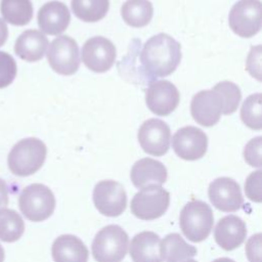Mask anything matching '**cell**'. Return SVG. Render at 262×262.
I'll return each instance as SVG.
<instances>
[{"instance_id": "obj_1", "label": "cell", "mask_w": 262, "mask_h": 262, "mask_svg": "<svg viewBox=\"0 0 262 262\" xmlns=\"http://www.w3.org/2000/svg\"><path fill=\"white\" fill-rule=\"evenodd\" d=\"M139 59L141 79L150 83L176 70L181 60V46L170 35L160 33L144 43Z\"/></svg>"}, {"instance_id": "obj_2", "label": "cell", "mask_w": 262, "mask_h": 262, "mask_svg": "<svg viewBox=\"0 0 262 262\" xmlns=\"http://www.w3.org/2000/svg\"><path fill=\"white\" fill-rule=\"evenodd\" d=\"M46 155L47 148L42 140L36 137L24 138L15 143L9 151L8 168L16 176L33 175L43 166Z\"/></svg>"}, {"instance_id": "obj_3", "label": "cell", "mask_w": 262, "mask_h": 262, "mask_svg": "<svg viewBox=\"0 0 262 262\" xmlns=\"http://www.w3.org/2000/svg\"><path fill=\"white\" fill-rule=\"evenodd\" d=\"M214 224V215L208 204L202 201H190L181 210L179 225L182 233L189 241L200 243L206 239Z\"/></svg>"}, {"instance_id": "obj_4", "label": "cell", "mask_w": 262, "mask_h": 262, "mask_svg": "<svg viewBox=\"0 0 262 262\" xmlns=\"http://www.w3.org/2000/svg\"><path fill=\"white\" fill-rule=\"evenodd\" d=\"M129 237L119 225L101 228L92 242V255L97 262H121L128 251Z\"/></svg>"}, {"instance_id": "obj_5", "label": "cell", "mask_w": 262, "mask_h": 262, "mask_svg": "<svg viewBox=\"0 0 262 262\" xmlns=\"http://www.w3.org/2000/svg\"><path fill=\"white\" fill-rule=\"evenodd\" d=\"M18 208L33 222L48 219L55 209V198L49 187L41 183L26 186L18 196Z\"/></svg>"}, {"instance_id": "obj_6", "label": "cell", "mask_w": 262, "mask_h": 262, "mask_svg": "<svg viewBox=\"0 0 262 262\" xmlns=\"http://www.w3.org/2000/svg\"><path fill=\"white\" fill-rule=\"evenodd\" d=\"M170 204V193L161 186L141 188L130 205L132 214L141 220H155L163 216Z\"/></svg>"}, {"instance_id": "obj_7", "label": "cell", "mask_w": 262, "mask_h": 262, "mask_svg": "<svg viewBox=\"0 0 262 262\" xmlns=\"http://www.w3.org/2000/svg\"><path fill=\"white\" fill-rule=\"evenodd\" d=\"M47 60L57 74L64 76L75 74L80 67V53L76 40L67 35L55 38L49 45Z\"/></svg>"}, {"instance_id": "obj_8", "label": "cell", "mask_w": 262, "mask_h": 262, "mask_svg": "<svg viewBox=\"0 0 262 262\" xmlns=\"http://www.w3.org/2000/svg\"><path fill=\"white\" fill-rule=\"evenodd\" d=\"M228 24L239 37L250 38L256 35L261 29V1H237L230 9Z\"/></svg>"}, {"instance_id": "obj_9", "label": "cell", "mask_w": 262, "mask_h": 262, "mask_svg": "<svg viewBox=\"0 0 262 262\" xmlns=\"http://www.w3.org/2000/svg\"><path fill=\"white\" fill-rule=\"evenodd\" d=\"M95 208L104 216H120L126 209L127 194L124 186L115 180H101L93 189Z\"/></svg>"}, {"instance_id": "obj_10", "label": "cell", "mask_w": 262, "mask_h": 262, "mask_svg": "<svg viewBox=\"0 0 262 262\" xmlns=\"http://www.w3.org/2000/svg\"><path fill=\"white\" fill-rule=\"evenodd\" d=\"M117 50L108 39L95 36L88 39L82 47V61L95 73H104L115 63Z\"/></svg>"}, {"instance_id": "obj_11", "label": "cell", "mask_w": 262, "mask_h": 262, "mask_svg": "<svg viewBox=\"0 0 262 262\" xmlns=\"http://www.w3.org/2000/svg\"><path fill=\"white\" fill-rule=\"evenodd\" d=\"M137 138L146 154L156 157L164 156L170 147V127L162 120L148 119L139 127Z\"/></svg>"}, {"instance_id": "obj_12", "label": "cell", "mask_w": 262, "mask_h": 262, "mask_svg": "<svg viewBox=\"0 0 262 262\" xmlns=\"http://www.w3.org/2000/svg\"><path fill=\"white\" fill-rule=\"evenodd\" d=\"M175 154L186 161H196L203 158L208 148V137L203 130L186 126L178 129L172 138Z\"/></svg>"}, {"instance_id": "obj_13", "label": "cell", "mask_w": 262, "mask_h": 262, "mask_svg": "<svg viewBox=\"0 0 262 262\" xmlns=\"http://www.w3.org/2000/svg\"><path fill=\"white\" fill-rule=\"evenodd\" d=\"M224 105L221 96L215 90H202L193 95L190 103V113L193 120L204 126L216 125L223 114Z\"/></svg>"}, {"instance_id": "obj_14", "label": "cell", "mask_w": 262, "mask_h": 262, "mask_svg": "<svg viewBox=\"0 0 262 262\" xmlns=\"http://www.w3.org/2000/svg\"><path fill=\"white\" fill-rule=\"evenodd\" d=\"M208 195L213 206L222 212H235L244 204L238 183L229 177H219L213 180L209 185Z\"/></svg>"}, {"instance_id": "obj_15", "label": "cell", "mask_w": 262, "mask_h": 262, "mask_svg": "<svg viewBox=\"0 0 262 262\" xmlns=\"http://www.w3.org/2000/svg\"><path fill=\"white\" fill-rule=\"evenodd\" d=\"M180 95L174 84L167 80L152 82L146 90L145 102L158 116H168L178 106Z\"/></svg>"}, {"instance_id": "obj_16", "label": "cell", "mask_w": 262, "mask_h": 262, "mask_svg": "<svg viewBox=\"0 0 262 262\" xmlns=\"http://www.w3.org/2000/svg\"><path fill=\"white\" fill-rule=\"evenodd\" d=\"M38 26L48 35H58L67 30L71 20L68 6L60 1H49L38 11Z\"/></svg>"}, {"instance_id": "obj_17", "label": "cell", "mask_w": 262, "mask_h": 262, "mask_svg": "<svg viewBox=\"0 0 262 262\" xmlns=\"http://www.w3.org/2000/svg\"><path fill=\"white\" fill-rule=\"evenodd\" d=\"M246 236V223L235 215H228L221 218L214 230L216 243L225 251L238 248L245 242Z\"/></svg>"}, {"instance_id": "obj_18", "label": "cell", "mask_w": 262, "mask_h": 262, "mask_svg": "<svg viewBox=\"0 0 262 262\" xmlns=\"http://www.w3.org/2000/svg\"><path fill=\"white\" fill-rule=\"evenodd\" d=\"M167 175L164 164L150 158H143L135 162L130 172L133 185L140 189L154 185L161 186L166 182Z\"/></svg>"}, {"instance_id": "obj_19", "label": "cell", "mask_w": 262, "mask_h": 262, "mask_svg": "<svg viewBox=\"0 0 262 262\" xmlns=\"http://www.w3.org/2000/svg\"><path fill=\"white\" fill-rule=\"evenodd\" d=\"M49 45L47 37L38 30L31 29L23 32L16 39L14 44L15 54L30 62L40 60Z\"/></svg>"}, {"instance_id": "obj_20", "label": "cell", "mask_w": 262, "mask_h": 262, "mask_svg": "<svg viewBox=\"0 0 262 262\" xmlns=\"http://www.w3.org/2000/svg\"><path fill=\"white\" fill-rule=\"evenodd\" d=\"M54 262H87L89 252L84 243L73 234L56 237L51 247Z\"/></svg>"}, {"instance_id": "obj_21", "label": "cell", "mask_w": 262, "mask_h": 262, "mask_svg": "<svg viewBox=\"0 0 262 262\" xmlns=\"http://www.w3.org/2000/svg\"><path fill=\"white\" fill-rule=\"evenodd\" d=\"M160 236L152 231L137 233L131 241L129 253L133 262H163L160 254Z\"/></svg>"}, {"instance_id": "obj_22", "label": "cell", "mask_w": 262, "mask_h": 262, "mask_svg": "<svg viewBox=\"0 0 262 262\" xmlns=\"http://www.w3.org/2000/svg\"><path fill=\"white\" fill-rule=\"evenodd\" d=\"M160 254L165 262H183L196 255V249L188 245L180 234L170 233L160 243Z\"/></svg>"}, {"instance_id": "obj_23", "label": "cell", "mask_w": 262, "mask_h": 262, "mask_svg": "<svg viewBox=\"0 0 262 262\" xmlns=\"http://www.w3.org/2000/svg\"><path fill=\"white\" fill-rule=\"evenodd\" d=\"M154 7L149 0H127L121 7L123 20L133 27L142 28L152 18Z\"/></svg>"}, {"instance_id": "obj_24", "label": "cell", "mask_w": 262, "mask_h": 262, "mask_svg": "<svg viewBox=\"0 0 262 262\" xmlns=\"http://www.w3.org/2000/svg\"><path fill=\"white\" fill-rule=\"evenodd\" d=\"M0 11L4 21L25 26L33 17V4L31 0H1Z\"/></svg>"}, {"instance_id": "obj_25", "label": "cell", "mask_w": 262, "mask_h": 262, "mask_svg": "<svg viewBox=\"0 0 262 262\" xmlns=\"http://www.w3.org/2000/svg\"><path fill=\"white\" fill-rule=\"evenodd\" d=\"M74 14L86 23H95L102 19L110 8V0H72Z\"/></svg>"}, {"instance_id": "obj_26", "label": "cell", "mask_w": 262, "mask_h": 262, "mask_svg": "<svg viewBox=\"0 0 262 262\" xmlns=\"http://www.w3.org/2000/svg\"><path fill=\"white\" fill-rule=\"evenodd\" d=\"M24 231L25 222L16 211L6 208L0 211V239L2 242H16Z\"/></svg>"}, {"instance_id": "obj_27", "label": "cell", "mask_w": 262, "mask_h": 262, "mask_svg": "<svg viewBox=\"0 0 262 262\" xmlns=\"http://www.w3.org/2000/svg\"><path fill=\"white\" fill-rule=\"evenodd\" d=\"M241 119L247 127L253 130L261 129L262 127L261 93L252 94L248 98H246L241 108Z\"/></svg>"}, {"instance_id": "obj_28", "label": "cell", "mask_w": 262, "mask_h": 262, "mask_svg": "<svg viewBox=\"0 0 262 262\" xmlns=\"http://www.w3.org/2000/svg\"><path fill=\"white\" fill-rule=\"evenodd\" d=\"M212 89L218 92L222 98L224 105L223 115H231L237 110L242 99V93L234 83L222 81L217 83Z\"/></svg>"}, {"instance_id": "obj_29", "label": "cell", "mask_w": 262, "mask_h": 262, "mask_svg": "<svg viewBox=\"0 0 262 262\" xmlns=\"http://www.w3.org/2000/svg\"><path fill=\"white\" fill-rule=\"evenodd\" d=\"M16 62L7 52L0 51V88L9 86L16 76Z\"/></svg>"}, {"instance_id": "obj_30", "label": "cell", "mask_w": 262, "mask_h": 262, "mask_svg": "<svg viewBox=\"0 0 262 262\" xmlns=\"http://www.w3.org/2000/svg\"><path fill=\"white\" fill-rule=\"evenodd\" d=\"M261 176V170H257L248 176L245 183V192L247 196L256 203H261L262 201Z\"/></svg>"}, {"instance_id": "obj_31", "label": "cell", "mask_w": 262, "mask_h": 262, "mask_svg": "<svg viewBox=\"0 0 262 262\" xmlns=\"http://www.w3.org/2000/svg\"><path fill=\"white\" fill-rule=\"evenodd\" d=\"M245 161L252 167H261V137L251 139L244 148Z\"/></svg>"}, {"instance_id": "obj_32", "label": "cell", "mask_w": 262, "mask_h": 262, "mask_svg": "<svg viewBox=\"0 0 262 262\" xmlns=\"http://www.w3.org/2000/svg\"><path fill=\"white\" fill-rule=\"evenodd\" d=\"M247 71L257 80H261V46L251 48L247 59Z\"/></svg>"}, {"instance_id": "obj_33", "label": "cell", "mask_w": 262, "mask_h": 262, "mask_svg": "<svg viewBox=\"0 0 262 262\" xmlns=\"http://www.w3.org/2000/svg\"><path fill=\"white\" fill-rule=\"evenodd\" d=\"M261 233L251 236L246 245V254L250 262H261Z\"/></svg>"}, {"instance_id": "obj_34", "label": "cell", "mask_w": 262, "mask_h": 262, "mask_svg": "<svg viewBox=\"0 0 262 262\" xmlns=\"http://www.w3.org/2000/svg\"><path fill=\"white\" fill-rule=\"evenodd\" d=\"M8 186L5 180L0 178V211L8 205Z\"/></svg>"}, {"instance_id": "obj_35", "label": "cell", "mask_w": 262, "mask_h": 262, "mask_svg": "<svg viewBox=\"0 0 262 262\" xmlns=\"http://www.w3.org/2000/svg\"><path fill=\"white\" fill-rule=\"evenodd\" d=\"M7 37H8V29H7L6 23L2 18H0V47L5 44Z\"/></svg>"}, {"instance_id": "obj_36", "label": "cell", "mask_w": 262, "mask_h": 262, "mask_svg": "<svg viewBox=\"0 0 262 262\" xmlns=\"http://www.w3.org/2000/svg\"><path fill=\"white\" fill-rule=\"evenodd\" d=\"M212 262H235V261H233L232 259H229V258H218Z\"/></svg>"}, {"instance_id": "obj_37", "label": "cell", "mask_w": 262, "mask_h": 262, "mask_svg": "<svg viewBox=\"0 0 262 262\" xmlns=\"http://www.w3.org/2000/svg\"><path fill=\"white\" fill-rule=\"evenodd\" d=\"M4 258H5L4 249H3V248H2V246L0 245V262H4Z\"/></svg>"}, {"instance_id": "obj_38", "label": "cell", "mask_w": 262, "mask_h": 262, "mask_svg": "<svg viewBox=\"0 0 262 262\" xmlns=\"http://www.w3.org/2000/svg\"><path fill=\"white\" fill-rule=\"evenodd\" d=\"M183 262H196V261H194V260H186V261H183Z\"/></svg>"}]
</instances>
